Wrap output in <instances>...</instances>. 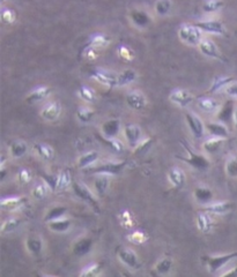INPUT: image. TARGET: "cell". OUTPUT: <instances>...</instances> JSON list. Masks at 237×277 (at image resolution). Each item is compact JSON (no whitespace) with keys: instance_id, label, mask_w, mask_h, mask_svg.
I'll use <instances>...</instances> for the list:
<instances>
[{"instance_id":"obj_1","label":"cell","mask_w":237,"mask_h":277,"mask_svg":"<svg viewBox=\"0 0 237 277\" xmlns=\"http://www.w3.org/2000/svg\"><path fill=\"white\" fill-rule=\"evenodd\" d=\"M179 143L182 144L187 155L177 156L178 160L184 162V163H187L195 170H198V171H206V170H208L210 168V161L205 155L196 152L187 141H179Z\"/></svg>"},{"instance_id":"obj_2","label":"cell","mask_w":237,"mask_h":277,"mask_svg":"<svg viewBox=\"0 0 237 277\" xmlns=\"http://www.w3.org/2000/svg\"><path fill=\"white\" fill-rule=\"evenodd\" d=\"M178 37L184 44L189 46H198L204 40V33L195 23H185L180 25L178 29Z\"/></svg>"},{"instance_id":"obj_3","label":"cell","mask_w":237,"mask_h":277,"mask_svg":"<svg viewBox=\"0 0 237 277\" xmlns=\"http://www.w3.org/2000/svg\"><path fill=\"white\" fill-rule=\"evenodd\" d=\"M237 259V252L219 254V255H209V257H204L202 261L205 262L210 274H217V272L222 269L227 263H229L231 260Z\"/></svg>"},{"instance_id":"obj_4","label":"cell","mask_w":237,"mask_h":277,"mask_svg":"<svg viewBox=\"0 0 237 277\" xmlns=\"http://www.w3.org/2000/svg\"><path fill=\"white\" fill-rule=\"evenodd\" d=\"M71 187L75 197H77L80 200H83V201H85L86 203H88L89 206L97 212V214L100 212V206H98L97 199L87 186H86L85 184H81V182L79 181H74Z\"/></svg>"},{"instance_id":"obj_5","label":"cell","mask_w":237,"mask_h":277,"mask_svg":"<svg viewBox=\"0 0 237 277\" xmlns=\"http://www.w3.org/2000/svg\"><path fill=\"white\" fill-rule=\"evenodd\" d=\"M127 166V161L122 162H106L94 168H89L87 172L93 174H109V176H117L122 173Z\"/></svg>"},{"instance_id":"obj_6","label":"cell","mask_w":237,"mask_h":277,"mask_svg":"<svg viewBox=\"0 0 237 277\" xmlns=\"http://www.w3.org/2000/svg\"><path fill=\"white\" fill-rule=\"evenodd\" d=\"M92 79L107 88L118 87V74H116L115 72L97 68V70L93 71Z\"/></svg>"},{"instance_id":"obj_7","label":"cell","mask_w":237,"mask_h":277,"mask_svg":"<svg viewBox=\"0 0 237 277\" xmlns=\"http://www.w3.org/2000/svg\"><path fill=\"white\" fill-rule=\"evenodd\" d=\"M202 33L209 34V35H218L222 36L226 34V27L222 21L218 19H208L201 20L195 23Z\"/></svg>"},{"instance_id":"obj_8","label":"cell","mask_w":237,"mask_h":277,"mask_svg":"<svg viewBox=\"0 0 237 277\" xmlns=\"http://www.w3.org/2000/svg\"><path fill=\"white\" fill-rule=\"evenodd\" d=\"M185 121L188 124L191 134L195 136L196 139H201L202 136H204L206 125L202 122L201 118L198 116V114H196L195 112H191V111H188V112H185Z\"/></svg>"},{"instance_id":"obj_9","label":"cell","mask_w":237,"mask_h":277,"mask_svg":"<svg viewBox=\"0 0 237 277\" xmlns=\"http://www.w3.org/2000/svg\"><path fill=\"white\" fill-rule=\"evenodd\" d=\"M169 100L171 103L176 104L179 106V108L185 109L188 108L190 104H192V102L195 101V96H193L189 90H187V89L177 88L174 89V90L170 93Z\"/></svg>"},{"instance_id":"obj_10","label":"cell","mask_w":237,"mask_h":277,"mask_svg":"<svg viewBox=\"0 0 237 277\" xmlns=\"http://www.w3.org/2000/svg\"><path fill=\"white\" fill-rule=\"evenodd\" d=\"M198 49H199L200 52L208 57L210 59H214V60H219V61H225V57L221 53V51L219 50L218 45L214 43L213 41L208 40V38H204L199 45H198Z\"/></svg>"},{"instance_id":"obj_11","label":"cell","mask_w":237,"mask_h":277,"mask_svg":"<svg viewBox=\"0 0 237 277\" xmlns=\"http://www.w3.org/2000/svg\"><path fill=\"white\" fill-rule=\"evenodd\" d=\"M118 259L120 262L124 263L126 267L131 268V269H139L141 266L138 254L133 250L127 249V247H124V249L118 251Z\"/></svg>"},{"instance_id":"obj_12","label":"cell","mask_w":237,"mask_h":277,"mask_svg":"<svg viewBox=\"0 0 237 277\" xmlns=\"http://www.w3.org/2000/svg\"><path fill=\"white\" fill-rule=\"evenodd\" d=\"M62 104L58 101H51L43 106L40 114L46 121H56L62 114Z\"/></svg>"},{"instance_id":"obj_13","label":"cell","mask_w":237,"mask_h":277,"mask_svg":"<svg viewBox=\"0 0 237 277\" xmlns=\"http://www.w3.org/2000/svg\"><path fill=\"white\" fill-rule=\"evenodd\" d=\"M123 133L127 143L132 148H136L142 140V132L141 129L135 124H126L123 127Z\"/></svg>"},{"instance_id":"obj_14","label":"cell","mask_w":237,"mask_h":277,"mask_svg":"<svg viewBox=\"0 0 237 277\" xmlns=\"http://www.w3.org/2000/svg\"><path fill=\"white\" fill-rule=\"evenodd\" d=\"M126 104L135 111H142L147 106V99L140 90H131L126 95Z\"/></svg>"},{"instance_id":"obj_15","label":"cell","mask_w":237,"mask_h":277,"mask_svg":"<svg viewBox=\"0 0 237 277\" xmlns=\"http://www.w3.org/2000/svg\"><path fill=\"white\" fill-rule=\"evenodd\" d=\"M234 209V203L230 201H219V202H210L206 204L204 207V210L208 212L210 215H218L223 216L231 212Z\"/></svg>"},{"instance_id":"obj_16","label":"cell","mask_w":237,"mask_h":277,"mask_svg":"<svg viewBox=\"0 0 237 277\" xmlns=\"http://www.w3.org/2000/svg\"><path fill=\"white\" fill-rule=\"evenodd\" d=\"M120 129H122V124L118 119H110V120H107L102 124L101 133L104 138L113 139L118 135Z\"/></svg>"},{"instance_id":"obj_17","label":"cell","mask_w":237,"mask_h":277,"mask_svg":"<svg viewBox=\"0 0 237 277\" xmlns=\"http://www.w3.org/2000/svg\"><path fill=\"white\" fill-rule=\"evenodd\" d=\"M197 104H198V108L207 113H218L220 108H221V104H220V102L218 100L212 99V97H207V96L199 97Z\"/></svg>"},{"instance_id":"obj_18","label":"cell","mask_w":237,"mask_h":277,"mask_svg":"<svg viewBox=\"0 0 237 277\" xmlns=\"http://www.w3.org/2000/svg\"><path fill=\"white\" fill-rule=\"evenodd\" d=\"M93 239L89 237H83L80 239H77L74 244H73V253L76 257H84L87 255L93 249Z\"/></svg>"},{"instance_id":"obj_19","label":"cell","mask_w":237,"mask_h":277,"mask_svg":"<svg viewBox=\"0 0 237 277\" xmlns=\"http://www.w3.org/2000/svg\"><path fill=\"white\" fill-rule=\"evenodd\" d=\"M196 222H197L198 230L202 233L210 232L214 227V221L212 217H210V214L206 212L205 210L198 212Z\"/></svg>"},{"instance_id":"obj_20","label":"cell","mask_w":237,"mask_h":277,"mask_svg":"<svg viewBox=\"0 0 237 277\" xmlns=\"http://www.w3.org/2000/svg\"><path fill=\"white\" fill-rule=\"evenodd\" d=\"M111 178L109 174H96L94 179V189L98 197H104L110 189Z\"/></svg>"},{"instance_id":"obj_21","label":"cell","mask_w":237,"mask_h":277,"mask_svg":"<svg viewBox=\"0 0 237 277\" xmlns=\"http://www.w3.org/2000/svg\"><path fill=\"white\" fill-rule=\"evenodd\" d=\"M168 180H169L172 187H175L176 190H179L185 185L187 178H185V173L182 169L177 168V166H174V168H171L169 170V172H168Z\"/></svg>"},{"instance_id":"obj_22","label":"cell","mask_w":237,"mask_h":277,"mask_svg":"<svg viewBox=\"0 0 237 277\" xmlns=\"http://www.w3.org/2000/svg\"><path fill=\"white\" fill-rule=\"evenodd\" d=\"M130 20L137 28H146L150 23V15L146 11L133 10L130 13Z\"/></svg>"},{"instance_id":"obj_23","label":"cell","mask_w":237,"mask_h":277,"mask_svg":"<svg viewBox=\"0 0 237 277\" xmlns=\"http://www.w3.org/2000/svg\"><path fill=\"white\" fill-rule=\"evenodd\" d=\"M51 95V89L47 86H38L37 88L33 89L27 96V102L30 104L38 103V102L45 101L47 97Z\"/></svg>"},{"instance_id":"obj_24","label":"cell","mask_w":237,"mask_h":277,"mask_svg":"<svg viewBox=\"0 0 237 277\" xmlns=\"http://www.w3.org/2000/svg\"><path fill=\"white\" fill-rule=\"evenodd\" d=\"M206 131L208 132L210 136H217V138L228 139V136H229V130L227 129L225 122L221 121L208 122L206 125Z\"/></svg>"},{"instance_id":"obj_25","label":"cell","mask_w":237,"mask_h":277,"mask_svg":"<svg viewBox=\"0 0 237 277\" xmlns=\"http://www.w3.org/2000/svg\"><path fill=\"white\" fill-rule=\"evenodd\" d=\"M8 151H10V155L13 159H21V157H23L27 154L28 144L23 140H13L10 143V146H8Z\"/></svg>"},{"instance_id":"obj_26","label":"cell","mask_w":237,"mask_h":277,"mask_svg":"<svg viewBox=\"0 0 237 277\" xmlns=\"http://www.w3.org/2000/svg\"><path fill=\"white\" fill-rule=\"evenodd\" d=\"M193 197H195L196 201L200 204H208L212 202L214 193L213 191L208 189V187L206 186H198L193 191Z\"/></svg>"},{"instance_id":"obj_27","label":"cell","mask_w":237,"mask_h":277,"mask_svg":"<svg viewBox=\"0 0 237 277\" xmlns=\"http://www.w3.org/2000/svg\"><path fill=\"white\" fill-rule=\"evenodd\" d=\"M234 112H235V105L232 101H227L225 104L221 105L219 112L217 113V117L219 121L221 122H230L234 120Z\"/></svg>"},{"instance_id":"obj_28","label":"cell","mask_w":237,"mask_h":277,"mask_svg":"<svg viewBox=\"0 0 237 277\" xmlns=\"http://www.w3.org/2000/svg\"><path fill=\"white\" fill-rule=\"evenodd\" d=\"M25 249L34 257H40L43 251V240L38 236H30L25 239Z\"/></svg>"},{"instance_id":"obj_29","label":"cell","mask_w":237,"mask_h":277,"mask_svg":"<svg viewBox=\"0 0 237 277\" xmlns=\"http://www.w3.org/2000/svg\"><path fill=\"white\" fill-rule=\"evenodd\" d=\"M25 202H27V199L24 197H10V198H4L2 200V203L0 206L4 210H16L20 209L21 207L24 206Z\"/></svg>"},{"instance_id":"obj_30","label":"cell","mask_w":237,"mask_h":277,"mask_svg":"<svg viewBox=\"0 0 237 277\" xmlns=\"http://www.w3.org/2000/svg\"><path fill=\"white\" fill-rule=\"evenodd\" d=\"M231 83H234V78H232V76H227V75L217 76V78L213 80V82L212 84H210L208 90L206 91V95H209V94H213V93H218L221 90V89L230 86Z\"/></svg>"},{"instance_id":"obj_31","label":"cell","mask_w":237,"mask_h":277,"mask_svg":"<svg viewBox=\"0 0 237 277\" xmlns=\"http://www.w3.org/2000/svg\"><path fill=\"white\" fill-rule=\"evenodd\" d=\"M47 227L51 230V231L57 232V233H64L67 232L68 230L72 227L71 220L65 219V217H62V219L47 222Z\"/></svg>"},{"instance_id":"obj_32","label":"cell","mask_w":237,"mask_h":277,"mask_svg":"<svg viewBox=\"0 0 237 277\" xmlns=\"http://www.w3.org/2000/svg\"><path fill=\"white\" fill-rule=\"evenodd\" d=\"M226 140L227 139L212 136V138L207 139L204 143H202V149H204L207 154H215V152H218L220 149H221Z\"/></svg>"},{"instance_id":"obj_33","label":"cell","mask_w":237,"mask_h":277,"mask_svg":"<svg viewBox=\"0 0 237 277\" xmlns=\"http://www.w3.org/2000/svg\"><path fill=\"white\" fill-rule=\"evenodd\" d=\"M111 40L104 34H95V35L90 36L88 40V43L86 46H93L95 49H104L110 44Z\"/></svg>"},{"instance_id":"obj_34","label":"cell","mask_w":237,"mask_h":277,"mask_svg":"<svg viewBox=\"0 0 237 277\" xmlns=\"http://www.w3.org/2000/svg\"><path fill=\"white\" fill-rule=\"evenodd\" d=\"M34 150L40 156L42 160L51 161L55 157V149L45 143H35L34 144Z\"/></svg>"},{"instance_id":"obj_35","label":"cell","mask_w":237,"mask_h":277,"mask_svg":"<svg viewBox=\"0 0 237 277\" xmlns=\"http://www.w3.org/2000/svg\"><path fill=\"white\" fill-rule=\"evenodd\" d=\"M98 160V152L97 151H88L79 157V160L76 162V166L79 169H86L90 168L95 162Z\"/></svg>"},{"instance_id":"obj_36","label":"cell","mask_w":237,"mask_h":277,"mask_svg":"<svg viewBox=\"0 0 237 277\" xmlns=\"http://www.w3.org/2000/svg\"><path fill=\"white\" fill-rule=\"evenodd\" d=\"M174 266V260L169 257L162 258L156 265L154 266V274L156 275H168Z\"/></svg>"},{"instance_id":"obj_37","label":"cell","mask_w":237,"mask_h":277,"mask_svg":"<svg viewBox=\"0 0 237 277\" xmlns=\"http://www.w3.org/2000/svg\"><path fill=\"white\" fill-rule=\"evenodd\" d=\"M137 72L132 68H126L118 74V87H126L137 80Z\"/></svg>"},{"instance_id":"obj_38","label":"cell","mask_w":237,"mask_h":277,"mask_svg":"<svg viewBox=\"0 0 237 277\" xmlns=\"http://www.w3.org/2000/svg\"><path fill=\"white\" fill-rule=\"evenodd\" d=\"M223 6H225L223 0H204L202 2V11L208 15L217 14L222 10Z\"/></svg>"},{"instance_id":"obj_39","label":"cell","mask_w":237,"mask_h":277,"mask_svg":"<svg viewBox=\"0 0 237 277\" xmlns=\"http://www.w3.org/2000/svg\"><path fill=\"white\" fill-rule=\"evenodd\" d=\"M66 212H67V208L65 206H55L46 211V214L44 216V221L51 222V221L62 219V217L65 216Z\"/></svg>"},{"instance_id":"obj_40","label":"cell","mask_w":237,"mask_h":277,"mask_svg":"<svg viewBox=\"0 0 237 277\" xmlns=\"http://www.w3.org/2000/svg\"><path fill=\"white\" fill-rule=\"evenodd\" d=\"M72 174L70 169H64L60 171L58 177V191L67 190L68 187L72 186Z\"/></svg>"},{"instance_id":"obj_41","label":"cell","mask_w":237,"mask_h":277,"mask_svg":"<svg viewBox=\"0 0 237 277\" xmlns=\"http://www.w3.org/2000/svg\"><path fill=\"white\" fill-rule=\"evenodd\" d=\"M95 111L93 109L88 108V106H80L76 111V118L80 122L88 124L94 119Z\"/></svg>"},{"instance_id":"obj_42","label":"cell","mask_w":237,"mask_h":277,"mask_svg":"<svg viewBox=\"0 0 237 277\" xmlns=\"http://www.w3.org/2000/svg\"><path fill=\"white\" fill-rule=\"evenodd\" d=\"M154 10L156 12V14L160 16L169 15L172 10V2L171 0H156Z\"/></svg>"},{"instance_id":"obj_43","label":"cell","mask_w":237,"mask_h":277,"mask_svg":"<svg viewBox=\"0 0 237 277\" xmlns=\"http://www.w3.org/2000/svg\"><path fill=\"white\" fill-rule=\"evenodd\" d=\"M21 224H22V220L16 219V217H11V219H7L3 222L2 232L11 233L13 231H15L16 229H19Z\"/></svg>"},{"instance_id":"obj_44","label":"cell","mask_w":237,"mask_h":277,"mask_svg":"<svg viewBox=\"0 0 237 277\" xmlns=\"http://www.w3.org/2000/svg\"><path fill=\"white\" fill-rule=\"evenodd\" d=\"M126 238L128 239V241L132 242V244L142 245L148 240V234L145 231H142V230H136V231H132L128 233Z\"/></svg>"},{"instance_id":"obj_45","label":"cell","mask_w":237,"mask_h":277,"mask_svg":"<svg viewBox=\"0 0 237 277\" xmlns=\"http://www.w3.org/2000/svg\"><path fill=\"white\" fill-rule=\"evenodd\" d=\"M100 140L106 144L108 148L110 149V150H113L114 152H117V154H119V152L124 151V144L122 141H120V140H117L116 138L108 139V138H104L103 135L101 136Z\"/></svg>"},{"instance_id":"obj_46","label":"cell","mask_w":237,"mask_h":277,"mask_svg":"<svg viewBox=\"0 0 237 277\" xmlns=\"http://www.w3.org/2000/svg\"><path fill=\"white\" fill-rule=\"evenodd\" d=\"M77 95H79L81 100L87 102V103H94L96 101V94L88 86H81L79 90H77Z\"/></svg>"},{"instance_id":"obj_47","label":"cell","mask_w":237,"mask_h":277,"mask_svg":"<svg viewBox=\"0 0 237 277\" xmlns=\"http://www.w3.org/2000/svg\"><path fill=\"white\" fill-rule=\"evenodd\" d=\"M101 271H102L101 263H90V265L83 268V270L80 271L79 275L81 277H93L97 276Z\"/></svg>"},{"instance_id":"obj_48","label":"cell","mask_w":237,"mask_h":277,"mask_svg":"<svg viewBox=\"0 0 237 277\" xmlns=\"http://www.w3.org/2000/svg\"><path fill=\"white\" fill-rule=\"evenodd\" d=\"M49 191V187L46 186L44 181L40 182V184L34 186V189L32 190V197L35 200H43L46 198L47 192Z\"/></svg>"},{"instance_id":"obj_49","label":"cell","mask_w":237,"mask_h":277,"mask_svg":"<svg viewBox=\"0 0 237 277\" xmlns=\"http://www.w3.org/2000/svg\"><path fill=\"white\" fill-rule=\"evenodd\" d=\"M58 174H51V173H43L42 174V179L43 181L45 182L46 186L49 187L50 192H56L58 191Z\"/></svg>"},{"instance_id":"obj_50","label":"cell","mask_w":237,"mask_h":277,"mask_svg":"<svg viewBox=\"0 0 237 277\" xmlns=\"http://www.w3.org/2000/svg\"><path fill=\"white\" fill-rule=\"evenodd\" d=\"M119 223L124 229L130 230L133 228V225H135V219H133L132 214L128 210H123L119 214Z\"/></svg>"},{"instance_id":"obj_51","label":"cell","mask_w":237,"mask_h":277,"mask_svg":"<svg viewBox=\"0 0 237 277\" xmlns=\"http://www.w3.org/2000/svg\"><path fill=\"white\" fill-rule=\"evenodd\" d=\"M225 170L228 177L237 178V156H230L227 160Z\"/></svg>"},{"instance_id":"obj_52","label":"cell","mask_w":237,"mask_h":277,"mask_svg":"<svg viewBox=\"0 0 237 277\" xmlns=\"http://www.w3.org/2000/svg\"><path fill=\"white\" fill-rule=\"evenodd\" d=\"M0 16H2V21L6 24H12L16 21V13L12 10V8L4 7L0 13Z\"/></svg>"},{"instance_id":"obj_53","label":"cell","mask_w":237,"mask_h":277,"mask_svg":"<svg viewBox=\"0 0 237 277\" xmlns=\"http://www.w3.org/2000/svg\"><path fill=\"white\" fill-rule=\"evenodd\" d=\"M153 142H154L153 138L141 140V142L135 148V155H142L145 154V152H147L149 150V148L152 147Z\"/></svg>"},{"instance_id":"obj_54","label":"cell","mask_w":237,"mask_h":277,"mask_svg":"<svg viewBox=\"0 0 237 277\" xmlns=\"http://www.w3.org/2000/svg\"><path fill=\"white\" fill-rule=\"evenodd\" d=\"M117 52H118L119 57L123 58L124 60H126V61H132L133 59H135V52H133L131 48H128V46H126V45L119 46Z\"/></svg>"},{"instance_id":"obj_55","label":"cell","mask_w":237,"mask_h":277,"mask_svg":"<svg viewBox=\"0 0 237 277\" xmlns=\"http://www.w3.org/2000/svg\"><path fill=\"white\" fill-rule=\"evenodd\" d=\"M84 57L89 61H94L98 58L97 49L93 48V46H85L84 49Z\"/></svg>"},{"instance_id":"obj_56","label":"cell","mask_w":237,"mask_h":277,"mask_svg":"<svg viewBox=\"0 0 237 277\" xmlns=\"http://www.w3.org/2000/svg\"><path fill=\"white\" fill-rule=\"evenodd\" d=\"M18 179H19V182L22 185H25L28 184V182H30V180H32V172L29 171L28 169H20V171L18 173Z\"/></svg>"},{"instance_id":"obj_57","label":"cell","mask_w":237,"mask_h":277,"mask_svg":"<svg viewBox=\"0 0 237 277\" xmlns=\"http://www.w3.org/2000/svg\"><path fill=\"white\" fill-rule=\"evenodd\" d=\"M226 93L229 96L235 97V99H237V82L236 83H231L230 86H228L226 88Z\"/></svg>"},{"instance_id":"obj_58","label":"cell","mask_w":237,"mask_h":277,"mask_svg":"<svg viewBox=\"0 0 237 277\" xmlns=\"http://www.w3.org/2000/svg\"><path fill=\"white\" fill-rule=\"evenodd\" d=\"M222 276H237V267L234 268V269H231L229 271L223 272Z\"/></svg>"},{"instance_id":"obj_59","label":"cell","mask_w":237,"mask_h":277,"mask_svg":"<svg viewBox=\"0 0 237 277\" xmlns=\"http://www.w3.org/2000/svg\"><path fill=\"white\" fill-rule=\"evenodd\" d=\"M232 122H234L235 127L237 129V106L235 108V112H234V120H232Z\"/></svg>"}]
</instances>
